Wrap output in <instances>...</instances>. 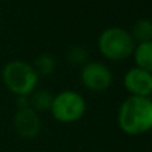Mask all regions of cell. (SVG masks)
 Returning <instances> with one entry per match:
<instances>
[{
	"label": "cell",
	"mask_w": 152,
	"mask_h": 152,
	"mask_svg": "<svg viewBox=\"0 0 152 152\" xmlns=\"http://www.w3.org/2000/svg\"><path fill=\"white\" fill-rule=\"evenodd\" d=\"M5 87L18 96H28L32 94L39 81V74L34 66L21 60L10 61L1 71Z\"/></svg>",
	"instance_id": "2"
},
{
	"label": "cell",
	"mask_w": 152,
	"mask_h": 152,
	"mask_svg": "<svg viewBox=\"0 0 152 152\" xmlns=\"http://www.w3.org/2000/svg\"><path fill=\"white\" fill-rule=\"evenodd\" d=\"M81 81L88 89L102 92L110 88L112 83V74L110 68L99 61H89L83 66Z\"/></svg>",
	"instance_id": "5"
},
{
	"label": "cell",
	"mask_w": 152,
	"mask_h": 152,
	"mask_svg": "<svg viewBox=\"0 0 152 152\" xmlns=\"http://www.w3.org/2000/svg\"><path fill=\"white\" fill-rule=\"evenodd\" d=\"M51 112L58 121L75 123L86 112V102L83 96L75 91H64L56 95L51 103Z\"/></svg>",
	"instance_id": "4"
},
{
	"label": "cell",
	"mask_w": 152,
	"mask_h": 152,
	"mask_svg": "<svg viewBox=\"0 0 152 152\" xmlns=\"http://www.w3.org/2000/svg\"><path fill=\"white\" fill-rule=\"evenodd\" d=\"M99 50L110 60H124L135 51V40L126 29L112 27L108 28L99 37Z\"/></svg>",
	"instance_id": "3"
},
{
	"label": "cell",
	"mask_w": 152,
	"mask_h": 152,
	"mask_svg": "<svg viewBox=\"0 0 152 152\" xmlns=\"http://www.w3.org/2000/svg\"><path fill=\"white\" fill-rule=\"evenodd\" d=\"M134 56L139 68L152 74V40L139 43V45L135 47Z\"/></svg>",
	"instance_id": "8"
},
{
	"label": "cell",
	"mask_w": 152,
	"mask_h": 152,
	"mask_svg": "<svg viewBox=\"0 0 152 152\" xmlns=\"http://www.w3.org/2000/svg\"><path fill=\"white\" fill-rule=\"evenodd\" d=\"M15 129L24 139H32L40 131V119L36 111L31 107L19 108L13 118Z\"/></svg>",
	"instance_id": "7"
},
{
	"label": "cell",
	"mask_w": 152,
	"mask_h": 152,
	"mask_svg": "<svg viewBox=\"0 0 152 152\" xmlns=\"http://www.w3.org/2000/svg\"><path fill=\"white\" fill-rule=\"evenodd\" d=\"M124 87L132 96L148 97L152 95V74L135 67L124 76Z\"/></svg>",
	"instance_id": "6"
},
{
	"label": "cell",
	"mask_w": 152,
	"mask_h": 152,
	"mask_svg": "<svg viewBox=\"0 0 152 152\" xmlns=\"http://www.w3.org/2000/svg\"><path fill=\"white\" fill-rule=\"evenodd\" d=\"M53 96L47 91H39L31 97L29 100V105L34 108L35 111H47L51 108V103H52Z\"/></svg>",
	"instance_id": "10"
},
{
	"label": "cell",
	"mask_w": 152,
	"mask_h": 152,
	"mask_svg": "<svg viewBox=\"0 0 152 152\" xmlns=\"http://www.w3.org/2000/svg\"><path fill=\"white\" fill-rule=\"evenodd\" d=\"M88 59V52L84 50L83 47H74L68 51V60L71 61L74 66H84Z\"/></svg>",
	"instance_id": "12"
},
{
	"label": "cell",
	"mask_w": 152,
	"mask_h": 152,
	"mask_svg": "<svg viewBox=\"0 0 152 152\" xmlns=\"http://www.w3.org/2000/svg\"><path fill=\"white\" fill-rule=\"evenodd\" d=\"M118 121L121 131L128 135H140L152 129V100L131 96L119 108Z\"/></svg>",
	"instance_id": "1"
},
{
	"label": "cell",
	"mask_w": 152,
	"mask_h": 152,
	"mask_svg": "<svg viewBox=\"0 0 152 152\" xmlns=\"http://www.w3.org/2000/svg\"><path fill=\"white\" fill-rule=\"evenodd\" d=\"M35 69L40 75H51L55 69V60L47 53L40 55L35 61Z\"/></svg>",
	"instance_id": "11"
},
{
	"label": "cell",
	"mask_w": 152,
	"mask_h": 152,
	"mask_svg": "<svg viewBox=\"0 0 152 152\" xmlns=\"http://www.w3.org/2000/svg\"><path fill=\"white\" fill-rule=\"evenodd\" d=\"M131 36L135 42L145 43L152 40V21L148 19H140L132 27Z\"/></svg>",
	"instance_id": "9"
}]
</instances>
